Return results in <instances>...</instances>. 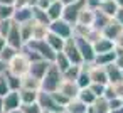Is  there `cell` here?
Returning <instances> with one entry per match:
<instances>
[{
  "label": "cell",
  "instance_id": "ac0fdd59",
  "mask_svg": "<svg viewBox=\"0 0 123 113\" xmlns=\"http://www.w3.org/2000/svg\"><path fill=\"white\" fill-rule=\"evenodd\" d=\"M64 110H66L68 113H86L88 105L83 103V101L76 96V98H71V100L68 101V105L64 106Z\"/></svg>",
  "mask_w": 123,
  "mask_h": 113
},
{
  "label": "cell",
  "instance_id": "4fadbf2b",
  "mask_svg": "<svg viewBox=\"0 0 123 113\" xmlns=\"http://www.w3.org/2000/svg\"><path fill=\"white\" fill-rule=\"evenodd\" d=\"M57 91L62 93L64 96H68V98L71 100V98H76V96H78V93H79V86H78L76 81H71V79H64V78H62V81H61Z\"/></svg>",
  "mask_w": 123,
  "mask_h": 113
},
{
  "label": "cell",
  "instance_id": "d6986e66",
  "mask_svg": "<svg viewBox=\"0 0 123 113\" xmlns=\"http://www.w3.org/2000/svg\"><path fill=\"white\" fill-rule=\"evenodd\" d=\"M116 56H118V52H116V49H113V51H108V52L96 54V57H94V61H93V63H94V64H98V66H108V64L115 63Z\"/></svg>",
  "mask_w": 123,
  "mask_h": 113
},
{
  "label": "cell",
  "instance_id": "52a82bcc",
  "mask_svg": "<svg viewBox=\"0 0 123 113\" xmlns=\"http://www.w3.org/2000/svg\"><path fill=\"white\" fill-rule=\"evenodd\" d=\"M49 31L54 32V34H57V36L62 37V39H69V37L74 36V27H73L71 24H68L64 19L51 20V24H49Z\"/></svg>",
  "mask_w": 123,
  "mask_h": 113
},
{
  "label": "cell",
  "instance_id": "6f0895ef",
  "mask_svg": "<svg viewBox=\"0 0 123 113\" xmlns=\"http://www.w3.org/2000/svg\"><path fill=\"white\" fill-rule=\"evenodd\" d=\"M115 2L118 4V7H123V0H115Z\"/></svg>",
  "mask_w": 123,
  "mask_h": 113
},
{
  "label": "cell",
  "instance_id": "7a4b0ae2",
  "mask_svg": "<svg viewBox=\"0 0 123 113\" xmlns=\"http://www.w3.org/2000/svg\"><path fill=\"white\" fill-rule=\"evenodd\" d=\"M62 81V73L59 71V68L56 64L51 63L49 69L46 71L44 78L41 79V91H47V93H54L57 91L59 84Z\"/></svg>",
  "mask_w": 123,
  "mask_h": 113
},
{
  "label": "cell",
  "instance_id": "83f0119b",
  "mask_svg": "<svg viewBox=\"0 0 123 113\" xmlns=\"http://www.w3.org/2000/svg\"><path fill=\"white\" fill-rule=\"evenodd\" d=\"M110 20H111V17L105 15V14H103L101 10H98V9L94 10V22H93V27H94V29H98V31L101 32V29H103Z\"/></svg>",
  "mask_w": 123,
  "mask_h": 113
},
{
  "label": "cell",
  "instance_id": "7c38bea8",
  "mask_svg": "<svg viewBox=\"0 0 123 113\" xmlns=\"http://www.w3.org/2000/svg\"><path fill=\"white\" fill-rule=\"evenodd\" d=\"M121 32H123V27H121L115 19H111V20L101 29V36L106 37V39H110V41H113V42H115V39H116Z\"/></svg>",
  "mask_w": 123,
  "mask_h": 113
},
{
  "label": "cell",
  "instance_id": "d590c367",
  "mask_svg": "<svg viewBox=\"0 0 123 113\" xmlns=\"http://www.w3.org/2000/svg\"><path fill=\"white\" fill-rule=\"evenodd\" d=\"M19 51L15 49V47H12V46H9V44H5V47H4V51L0 52V59H4L5 63H9L15 54H17Z\"/></svg>",
  "mask_w": 123,
  "mask_h": 113
},
{
  "label": "cell",
  "instance_id": "8992f818",
  "mask_svg": "<svg viewBox=\"0 0 123 113\" xmlns=\"http://www.w3.org/2000/svg\"><path fill=\"white\" fill-rule=\"evenodd\" d=\"M86 5V0H78L74 4H69V5H64V10H62V17L68 24H71L73 27L76 25V20H78V15L79 12L83 10V7Z\"/></svg>",
  "mask_w": 123,
  "mask_h": 113
},
{
  "label": "cell",
  "instance_id": "277c9868",
  "mask_svg": "<svg viewBox=\"0 0 123 113\" xmlns=\"http://www.w3.org/2000/svg\"><path fill=\"white\" fill-rule=\"evenodd\" d=\"M24 46L31 47L32 51H36L42 59L49 61V63H52V61H54V57H56V52H54V51H52V47L46 42V39H34V41H29V42H27V44H24Z\"/></svg>",
  "mask_w": 123,
  "mask_h": 113
},
{
  "label": "cell",
  "instance_id": "b9f144b4",
  "mask_svg": "<svg viewBox=\"0 0 123 113\" xmlns=\"http://www.w3.org/2000/svg\"><path fill=\"white\" fill-rule=\"evenodd\" d=\"M52 96H54V100H56L62 108H64V106L68 105V101H69V98H68V96H64V94H62V93H59V91H54V93H52Z\"/></svg>",
  "mask_w": 123,
  "mask_h": 113
},
{
  "label": "cell",
  "instance_id": "836d02e7",
  "mask_svg": "<svg viewBox=\"0 0 123 113\" xmlns=\"http://www.w3.org/2000/svg\"><path fill=\"white\" fill-rule=\"evenodd\" d=\"M81 66H83V64H81ZM81 66H78V64H71V66L62 73V78H64V79L76 81V79H78V74H79V71H81Z\"/></svg>",
  "mask_w": 123,
  "mask_h": 113
},
{
  "label": "cell",
  "instance_id": "bcb514c9",
  "mask_svg": "<svg viewBox=\"0 0 123 113\" xmlns=\"http://www.w3.org/2000/svg\"><path fill=\"white\" fill-rule=\"evenodd\" d=\"M113 19H115V20L123 27V7H120V9H118V12H116V15H115Z\"/></svg>",
  "mask_w": 123,
  "mask_h": 113
},
{
  "label": "cell",
  "instance_id": "8fae6325",
  "mask_svg": "<svg viewBox=\"0 0 123 113\" xmlns=\"http://www.w3.org/2000/svg\"><path fill=\"white\" fill-rule=\"evenodd\" d=\"M49 66H51V63L49 61H46V59H37V61H32L31 63V69H29V74L32 76V78H36V79H42L44 78V74H46V71L49 69Z\"/></svg>",
  "mask_w": 123,
  "mask_h": 113
},
{
  "label": "cell",
  "instance_id": "cb8c5ba5",
  "mask_svg": "<svg viewBox=\"0 0 123 113\" xmlns=\"http://www.w3.org/2000/svg\"><path fill=\"white\" fill-rule=\"evenodd\" d=\"M19 29H20V37H22V42L27 44L29 41H32V29H34V20H29L25 24H19Z\"/></svg>",
  "mask_w": 123,
  "mask_h": 113
},
{
  "label": "cell",
  "instance_id": "9a60e30c",
  "mask_svg": "<svg viewBox=\"0 0 123 113\" xmlns=\"http://www.w3.org/2000/svg\"><path fill=\"white\" fill-rule=\"evenodd\" d=\"M12 20L15 24H25L32 20V7H15Z\"/></svg>",
  "mask_w": 123,
  "mask_h": 113
},
{
  "label": "cell",
  "instance_id": "6125c7cd",
  "mask_svg": "<svg viewBox=\"0 0 123 113\" xmlns=\"http://www.w3.org/2000/svg\"><path fill=\"white\" fill-rule=\"evenodd\" d=\"M121 101H123V96H121Z\"/></svg>",
  "mask_w": 123,
  "mask_h": 113
},
{
  "label": "cell",
  "instance_id": "c3c4849f",
  "mask_svg": "<svg viewBox=\"0 0 123 113\" xmlns=\"http://www.w3.org/2000/svg\"><path fill=\"white\" fill-rule=\"evenodd\" d=\"M5 73H7V63L4 59H0V76L5 74Z\"/></svg>",
  "mask_w": 123,
  "mask_h": 113
},
{
  "label": "cell",
  "instance_id": "f5cc1de1",
  "mask_svg": "<svg viewBox=\"0 0 123 113\" xmlns=\"http://www.w3.org/2000/svg\"><path fill=\"white\" fill-rule=\"evenodd\" d=\"M61 2H62L64 5H69V4H74V2H78V0H61Z\"/></svg>",
  "mask_w": 123,
  "mask_h": 113
},
{
  "label": "cell",
  "instance_id": "ab89813d",
  "mask_svg": "<svg viewBox=\"0 0 123 113\" xmlns=\"http://www.w3.org/2000/svg\"><path fill=\"white\" fill-rule=\"evenodd\" d=\"M89 89L94 93V96H96V98H99V96H103V94H105L106 84H101V83H91V84H89Z\"/></svg>",
  "mask_w": 123,
  "mask_h": 113
},
{
  "label": "cell",
  "instance_id": "ba28073f",
  "mask_svg": "<svg viewBox=\"0 0 123 113\" xmlns=\"http://www.w3.org/2000/svg\"><path fill=\"white\" fill-rule=\"evenodd\" d=\"M62 52H64L66 57L71 61V64H78V66L83 64V59H81V54H79V51H78V46H76L74 36L69 37V39H66L64 47H62Z\"/></svg>",
  "mask_w": 123,
  "mask_h": 113
},
{
  "label": "cell",
  "instance_id": "d6a6232c",
  "mask_svg": "<svg viewBox=\"0 0 123 113\" xmlns=\"http://www.w3.org/2000/svg\"><path fill=\"white\" fill-rule=\"evenodd\" d=\"M91 106L94 108L96 113H110V111H111V110H110V103H108V100L103 98V96L96 98V101H94Z\"/></svg>",
  "mask_w": 123,
  "mask_h": 113
},
{
  "label": "cell",
  "instance_id": "ee69618b",
  "mask_svg": "<svg viewBox=\"0 0 123 113\" xmlns=\"http://www.w3.org/2000/svg\"><path fill=\"white\" fill-rule=\"evenodd\" d=\"M111 86H113V89H115V94L121 98V96H123V79L118 81V83H113Z\"/></svg>",
  "mask_w": 123,
  "mask_h": 113
},
{
  "label": "cell",
  "instance_id": "60d3db41",
  "mask_svg": "<svg viewBox=\"0 0 123 113\" xmlns=\"http://www.w3.org/2000/svg\"><path fill=\"white\" fill-rule=\"evenodd\" d=\"M9 91L10 89H9V83H7V73H5V74L0 76V96L4 98Z\"/></svg>",
  "mask_w": 123,
  "mask_h": 113
},
{
  "label": "cell",
  "instance_id": "6da1fadb",
  "mask_svg": "<svg viewBox=\"0 0 123 113\" xmlns=\"http://www.w3.org/2000/svg\"><path fill=\"white\" fill-rule=\"evenodd\" d=\"M29 69H31V59L27 57V54L24 51H19L7 63V73H10L14 76H19V78L29 74Z\"/></svg>",
  "mask_w": 123,
  "mask_h": 113
},
{
  "label": "cell",
  "instance_id": "8d00e7d4",
  "mask_svg": "<svg viewBox=\"0 0 123 113\" xmlns=\"http://www.w3.org/2000/svg\"><path fill=\"white\" fill-rule=\"evenodd\" d=\"M12 24H14L12 19H2V20H0V37H4V39L7 37V34H9Z\"/></svg>",
  "mask_w": 123,
  "mask_h": 113
},
{
  "label": "cell",
  "instance_id": "f907efd6",
  "mask_svg": "<svg viewBox=\"0 0 123 113\" xmlns=\"http://www.w3.org/2000/svg\"><path fill=\"white\" fill-rule=\"evenodd\" d=\"M5 44H7V42H5V39H4V37H0V52H2V51H4V47H5Z\"/></svg>",
  "mask_w": 123,
  "mask_h": 113
},
{
  "label": "cell",
  "instance_id": "f546056e",
  "mask_svg": "<svg viewBox=\"0 0 123 113\" xmlns=\"http://www.w3.org/2000/svg\"><path fill=\"white\" fill-rule=\"evenodd\" d=\"M19 94H20L22 105H29V103H36V101H37L39 91H32V89H19Z\"/></svg>",
  "mask_w": 123,
  "mask_h": 113
},
{
  "label": "cell",
  "instance_id": "681fc988",
  "mask_svg": "<svg viewBox=\"0 0 123 113\" xmlns=\"http://www.w3.org/2000/svg\"><path fill=\"white\" fill-rule=\"evenodd\" d=\"M15 0H0V5H14Z\"/></svg>",
  "mask_w": 123,
  "mask_h": 113
},
{
  "label": "cell",
  "instance_id": "3957f363",
  "mask_svg": "<svg viewBox=\"0 0 123 113\" xmlns=\"http://www.w3.org/2000/svg\"><path fill=\"white\" fill-rule=\"evenodd\" d=\"M74 41H76L78 51H79V54H81L83 64H93V61H94V57H96L93 42L88 41V39L83 37V36H74Z\"/></svg>",
  "mask_w": 123,
  "mask_h": 113
},
{
  "label": "cell",
  "instance_id": "5bb4252c",
  "mask_svg": "<svg viewBox=\"0 0 123 113\" xmlns=\"http://www.w3.org/2000/svg\"><path fill=\"white\" fill-rule=\"evenodd\" d=\"M20 105H22V101H20L19 91H9L4 96V111L17 110V108H20Z\"/></svg>",
  "mask_w": 123,
  "mask_h": 113
},
{
  "label": "cell",
  "instance_id": "816d5d0a",
  "mask_svg": "<svg viewBox=\"0 0 123 113\" xmlns=\"http://www.w3.org/2000/svg\"><path fill=\"white\" fill-rule=\"evenodd\" d=\"M0 113H5L4 111V98L2 96H0Z\"/></svg>",
  "mask_w": 123,
  "mask_h": 113
},
{
  "label": "cell",
  "instance_id": "603a6c76",
  "mask_svg": "<svg viewBox=\"0 0 123 113\" xmlns=\"http://www.w3.org/2000/svg\"><path fill=\"white\" fill-rule=\"evenodd\" d=\"M106 68V76H108V83L113 84V83H118L123 79V74H121V68H118L115 63L105 66Z\"/></svg>",
  "mask_w": 123,
  "mask_h": 113
},
{
  "label": "cell",
  "instance_id": "7bdbcfd3",
  "mask_svg": "<svg viewBox=\"0 0 123 113\" xmlns=\"http://www.w3.org/2000/svg\"><path fill=\"white\" fill-rule=\"evenodd\" d=\"M108 103H110V110H116V108L123 106V101H121V98H120V96H115V98L108 100Z\"/></svg>",
  "mask_w": 123,
  "mask_h": 113
},
{
  "label": "cell",
  "instance_id": "e0dca14e",
  "mask_svg": "<svg viewBox=\"0 0 123 113\" xmlns=\"http://www.w3.org/2000/svg\"><path fill=\"white\" fill-rule=\"evenodd\" d=\"M93 47H94V52L96 54H101V52H108V51H113L115 49V42L106 39V37H99L93 42Z\"/></svg>",
  "mask_w": 123,
  "mask_h": 113
},
{
  "label": "cell",
  "instance_id": "1f68e13d",
  "mask_svg": "<svg viewBox=\"0 0 123 113\" xmlns=\"http://www.w3.org/2000/svg\"><path fill=\"white\" fill-rule=\"evenodd\" d=\"M47 32H49V25H44V24H37V22H34L32 41H34V39H46Z\"/></svg>",
  "mask_w": 123,
  "mask_h": 113
},
{
  "label": "cell",
  "instance_id": "f1b7e54d",
  "mask_svg": "<svg viewBox=\"0 0 123 113\" xmlns=\"http://www.w3.org/2000/svg\"><path fill=\"white\" fill-rule=\"evenodd\" d=\"M52 64H56V66L59 68V71H61V73H64V71L71 66V61L66 57V54H64L62 51H59V52H56V57H54Z\"/></svg>",
  "mask_w": 123,
  "mask_h": 113
},
{
  "label": "cell",
  "instance_id": "5b68a950",
  "mask_svg": "<svg viewBox=\"0 0 123 113\" xmlns=\"http://www.w3.org/2000/svg\"><path fill=\"white\" fill-rule=\"evenodd\" d=\"M37 103H39V106L42 108V111H47V113H59V111L64 110V108L54 100L52 93H47V91H39Z\"/></svg>",
  "mask_w": 123,
  "mask_h": 113
},
{
  "label": "cell",
  "instance_id": "94428289",
  "mask_svg": "<svg viewBox=\"0 0 123 113\" xmlns=\"http://www.w3.org/2000/svg\"><path fill=\"white\" fill-rule=\"evenodd\" d=\"M121 74H123V68H121Z\"/></svg>",
  "mask_w": 123,
  "mask_h": 113
},
{
  "label": "cell",
  "instance_id": "f35d334b",
  "mask_svg": "<svg viewBox=\"0 0 123 113\" xmlns=\"http://www.w3.org/2000/svg\"><path fill=\"white\" fill-rule=\"evenodd\" d=\"M15 7L14 5H0V19H12Z\"/></svg>",
  "mask_w": 123,
  "mask_h": 113
},
{
  "label": "cell",
  "instance_id": "9c48e42d",
  "mask_svg": "<svg viewBox=\"0 0 123 113\" xmlns=\"http://www.w3.org/2000/svg\"><path fill=\"white\" fill-rule=\"evenodd\" d=\"M88 71H89V78L91 83H101V84H108V76H106V68L105 66H98V64H88Z\"/></svg>",
  "mask_w": 123,
  "mask_h": 113
},
{
  "label": "cell",
  "instance_id": "484cf974",
  "mask_svg": "<svg viewBox=\"0 0 123 113\" xmlns=\"http://www.w3.org/2000/svg\"><path fill=\"white\" fill-rule=\"evenodd\" d=\"M20 89H32V91H41V81L32 78L31 74L22 76V88Z\"/></svg>",
  "mask_w": 123,
  "mask_h": 113
},
{
  "label": "cell",
  "instance_id": "be15d7a7",
  "mask_svg": "<svg viewBox=\"0 0 123 113\" xmlns=\"http://www.w3.org/2000/svg\"><path fill=\"white\" fill-rule=\"evenodd\" d=\"M42 113H47V111H42Z\"/></svg>",
  "mask_w": 123,
  "mask_h": 113
},
{
  "label": "cell",
  "instance_id": "e7e4bbea",
  "mask_svg": "<svg viewBox=\"0 0 123 113\" xmlns=\"http://www.w3.org/2000/svg\"><path fill=\"white\" fill-rule=\"evenodd\" d=\"M99 2H103V0H99Z\"/></svg>",
  "mask_w": 123,
  "mask_h": 113
},
{
  "label": "cell",
  "instance_id": "7dc6e473",
  "mask_svg": "<svg viewBox=\"0 0 123 113\" xmlns=\"http://www.w3.org/2000/svg\"><path fill=\"white\" fill-rule=\"evenodd\" d=\"M115 47H116V49H120V51H123V32L115 39Z\"/></svg>",
  "mask_w": 123,
  "mask_h": 113
},
{
  "label": "cell",
  "instance_id": "03108f58",
  "mask_svg": "<svg viewBox=\"0 0 123 113\" xmlns=\"http://www.w3.org/2000/svg\"><path fill=\"white\" fill-rule=\"evenodd\" d=\"M0 20H2V19H0Z\"/></svg>",
  "mask_w": 123,
  "mask_h": 113
},
{
  "label": "cell",
  "instance_id": "11a10c76",
  "mask_svg": "<svg viewBox=\"0 0 123 113\" xmlns=\"http://www.w3.org/2000/svg\"><path fill=\"white\" fill-rule=\"evenodd\" d=\"M86 113H96V111H94V108L89 105V106H88V110H86Z\"/></svg>",
  "mask_w": 123,
  "mask_h": 113
},
{
  "label": "cell",
  "instance_id": "4316f807",
  "mask_svg": "<svg viewBox=\"0 0 123 113\" xmlns=\"http://www.w3.org/2000/svg\"><path fill=\"white\" fill-rule=\"evenodd\" d=\"M32 20L37 22V24H44V25H49L51 20L47 17V12L39 9V7H32Z\"/></svg>",
  "mask_w": 123,
  "mask_h": 113
},
{
  "label": "cell",
  "instance_id": "e575fe53",
  "mask_svg": "<svg viewBox=\"0 0 123 113\" xmlns=\"http://www.w3.org/2000/svg\"><path fill=\"white\" fill-rule=\"evenodd\" d=\"M7 83H9V89L10 91H19L22 88V78L14 76L10 73H7Z\"/></svg>",
  "mask_w": 123,
  "mask_h": 113
},
{
  "label": "cell",
  "instance_id": "44dd1931",
  "mask_svg": "<svg viewBox=\"0 0 123 113\" xmlns=\"http://www.w3.org/2000/svg\"><path fill=\"white\" fill-rule=\"evenodd\" d=\"M62 10H64V4L61 2V0H57V2H51V5L47 7V17L49 20H57L62 17Z\"/></svg>",
  "mask_w": 123,
  "mask_h": 113
},
{
  "label": "cell",
  "instance_id": "db71d44e",
  "mask_svg": "<svg viewBox=\"0 0 123 113\" xmlns=\"http://www.w3.org/2000/svg\"><path fill=\"white\" fill-rule=\"evenodd\" d=\"M110 113H123V106H120V108H116V110H111Z\"/></svg>",
  "mask_w": 123,
  "mask_h": 113
},
{
  "label": "cell",
  "instance_id": "2e32d148",
  "mask_svg": "<svg viewBox=\"0 0 123 113\" xmlns=\"http://www.w3.org/2000/svg\"><path fill=\"white\" fill-rule=\"evenodd\" d=\"M94 10L96 9H89V7H83V10L79 12L78 15V20L76 24L79 25H88V27H93V22H94Z\"/></svg>",
  "mask_w": 123,
  "mask_h": 113
},
{
  "label": "cell",
  "instance_id": "7402d4cb",
  "mask_svg": "<svg viewBox=\"0 0 123 113\" xmlns=\"http://www.w3.org/2000/svg\"><path fill=\"white\" fill-rule=\"evenodd\" d=\"M46 42L52 47V51L54 52H59V51H62V47H64V42H66V39H62V37H59L57 34H54V32H47V36H46Z\"/></svg>",
  "mask_w": 123,
  "mask_h": 113
},
{
  "label": "cell",
  "instance_id": "f6af8a7d",
  "mask_svg": "<svg viewBox=\"0 0 123 113\" xmlns=\"http://www.w3.org/2000/svg\"><path fill=\"white\" fill-rule=\"evenodd\" d=\"M49 5H51L49 0H36V5H34V7H39V9H42V10H47Z\"/></svg>",
  "mask_w": 123,
  "mask_h": 113
},
{
  "label": "cell",
  "instance_id": "4dcf8cb0",
  "mask_svg": "<svg viewBox=\"0 0 123 113\" xmlns=\"http://www.w3.org/2000/svg\"><path fill=\"white\" fill-rule=\"evenodd\" d=\"M78 98H79L83 103H86L88 106L93 105V103L96 101V96H94V93L89 89V86H88V88H81L79 93H78Z\"/></svg>",
  "mask_w": 123,
  "mask_h": 113
},
{
  "label": "cell",
  "instance_id": "91938a15",
  "mask_svg": "<svg viewBox=\"0 0 123 113\" xmlns=\"http://www.w3.org/2000/svg\"><path fill=\"white\" fill-rule=\"evenodd\" d=\"M49 2H57V0H49Z\"/></svg>",
  "mask_w": 123,
  "mask_h": 113
},
{
  "label": "cell",
  "instance_id": "30bf717a",
  "mask_svg": "<svg viewBox=\"0 0 123 113\" xmlns=\"http://www.w3.org/2000/svg\"><path fill=\"white\" fill-rule=\"evenodd\" d=\"M5 42L9 44V46H12V47H15L17 51H20L22 47H24V42H22V37H20V29H19V24H12V27H10V31H9V34H7V37H5Z\"/></svg>",
  "mask_w": 123,
  "mask_h": 113
},
{
  "label": "cell",
  "instance_id": "74e56055",
  "mask_svg": "<svg viewBox=\"0 0 123 113\" xmlns=\"http://www.w3.org/2000/svg\"><path fill=\"white\" fill-rule=\"evenodd\" d=\"M22 113H42V108L39 106V103H29V105H20Z\"/></svg>",
  "mask_w": 123,
  "mask_h": 113
},
{
  "label": "cell",
  "instance_id": "680465c9",
  "mask_svg": "<svg viewBox=\"0 0 123 113\" xmlns=\"http://www.w3.org/2000/svg\"><path fill=\"white\" fill-rule=\"evenodd\" d=\"M59 113H68V111H66V110H62V111H59Z\"/></svg>",
  "mask_w": 123,
  "mask_h": 113
},
{
  "label": "cell",
  "instance_id": "9f6ffc18",
  "mask_svg": "<svg viewBox=\"0 0 123 113\" xmlns=\"http://www.w3.org/2000/svg\"><path fill=\"white\" fill-rule=\"evenodd\" d=\"M5 113H22V110H20V108H17V110H10V111H5Z\"/></svg>",
  "mask_w": 123,
  "mask_h": 113
},
{
  "label": "cell",
  "instance_id": "ffe728a7",
  "mask_svg": "<svg viewBox=\"0 0 123 113\" xmlns=\"http://www.w3.org/2000/svg\"><path fill=\"white\" fill-rule=\"evenodd\" d=\"M118 4L115 2V0H103V2H99V5H98V10H101L105 15H108V17H115L116 15V12H118Z\"/></svg>",
  "mask_w": 123,
  "mask_h": 113
},
{
  "label": "cell",
  "instance_id": "d4e9b609",
  "mask_svg": "<svg viewBox=\"0 0 123 113\" xmlns=\"http://www.w3.org/2000/svg\"><path fill=\"white\" fill-rule=\"evenodd\" d=\"M76 83H78L79 89H81V88H88V86L91 84V78H89L88 64H83V66H81V71H79V74H78V79H76Z\"/></svg>",
  "mask_w": 123,
  "mask_h": 113
}]
</instances>
